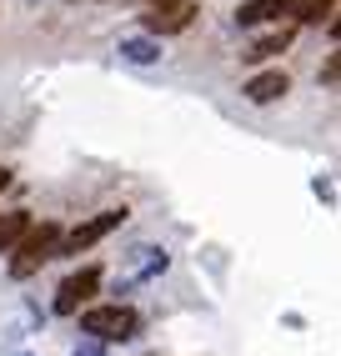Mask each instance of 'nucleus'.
I'll use <instances>...</instances> for the list:
<instances>
[{
  "mask_svg": "<svg viewBox=\"0 0 341 356\" xmlns=\"http://www.w3.org/2000/svg\"><path fill=\"white\" fill-rule=\"evenodd\" d=\"M56 246H61V226H56V221H45V226H26V231H20V246H15V261H10V276H15V281L35 276L45 261L56 256Z\"/></svg>",
  "mask_w": 341,
  "mask_h": 356,
  "instance_id": "f257e3e1",
  "label": "nucleus"
},
{
  "mask_svg": "<svg viewBox=\"0 0 341 356\" xmlns=\"http://www.w3.org/2000/svg\"><path fill=\"white\" fill-rule=\"evenodd\" d=\"M136 256H141V266H136V281H145V276H161V271H166V261H170L166 251H136Z\"/></svg>",
  "mask_w": 341,
  "mask_h": 356,
  "instance_id": "f8f14e48",
  "label": "nucleus"
},
{
  "mask_svg": "<svg viewBox=\"0 0 341 356\" xmlns=\"http://www.w3.org/2000/svg\"><path fill=\"white\" fill-rule=\"evenodd\" d=\"M26 226H31V216H26V211H10V216H0V251H6V246H15Z\"/></svg>",
  "mask_w": 341,
  "mask_h": 356,
  "instance_id": "9d476101",
  "label": "nucleus"
},
{
  "mask_svg": "<svg viewBox=\"0 0 341 356\" xmlns=\"http://www.w3.org/2000/svg\"><path fill=\"white\" fill-rule=\"evenodd\" d=\"M131 216V211L126 206H120V211H101V216H90V221H81L76 231H70L65 236V241L56 246V256H76V251H86V246H95V241H101V236H111L120 221H126Z\"/></svg>",
  "mask_w": 341,
  "mask_h": 356,
  "instance_id": "7ed1b4c3",
  "label": "nucleus"
},
{
  "mask_svg": "<svg viewBox=\"0 0 341 356\" xmlns=\"http://www.w3.org/2000/svg\"><path fill=\"white\" fill-rule=\"evenodd\" d=\"M136 326H141V316L131 306H90V312H81V331L101 341H131Z\"/></svg>",
  "mask_w": 341,
  "mask_h": 356,
  "instance_id": "f03ea898",
  "label": "nucleus"
},
{
  "mask_svg": "<svg viewBox=\"0 0 341 356\" xmlns=\"http://www.w3.org/2000/svg\"><path fill=\"white\" fill-rule=\"evenodd\" d=\"M76 356H106V341H101V337H86V341L76 346Z\"/></svg>",
  "mask_w": 341,
  "mask_h": 356,
  "instance_id": "ddd939ff",
  "label": "nucleus"
},
{
  "mask_svg": "<svg viewBox=\"0 0 341 356\" xmlns=\"http://www.w3.org/2000/svg\"><path fill=\"white\" fill-rule=\"evenodd\" d=\"M120 56L136 60V65H156L161 60V45L151 35H126V40H120Z\"/></svg>",
  "mask_w": 341,
  "mask_h": 356,
  "instance_id": "6e6552de",
  "label": "nucleus"
},
{
  "mask_svg": "<svg viewBox=\"0 0 341 356\" xmlns=\"http://www.w3.org/2000/svg\"><path fill=\"white\" fill-rule=\"evenodd\" d=\"M296 0H246V6L236 10V26H261V20H276V15H286Z\"/></svg>",
  "mask_w": 341,
  "mask_h": 356,
  "instance_id": "0eeeda50",
  "label": "nucleus"
},
{
  "mask_svg": "<svg viewBox=\"0 0 341 356\" xmlns=\"http://www.w3.org/2000/svg\"><path fill=\"white\" fill-rule=\"evenodd\" d=\"M291 10H296V15L306 20V26H322V20H331V15H336V0H306V6L296 0Z\"/></svg>",
  "mask_w": 341,
  "mask_h": 356,
  "instance_id": "1a4fd4ad",
  "label": "nucleus"
},
{
  "mask_svg": "<svg viewBox=\"0 0 341 356\" xmlns=\"http://www.w3.org/2000/svg\"><path fill=\"white\" fill-rule=\"evenodd\" d=\"M291 45V31H276V35H266V40H256V51L246 56V60H266V56H281Z\"/></svg>",
  "mask_w": 341,
  "mask_h": 356,
  "instance_id": "9b49d317",
  "label": "nucleus"
},
{
  "mask_svg": "<svg viewBox=\"0 0 341 356\" xmlns=\"http://www.w3.org/2000/svg\"><path fill=\"white\" fill-rule=\"evenodd\" d=\"M95 286H101V271H95V266H86V271H76V276H65L61 291H56V312H61V316L81 312V301L95 296Z\"/></svg>",
  "mask_w": 341,
  "mask_h": 356,
  "instance_id": "20e7f679",
  "label": "nucleus"
},
{
  "mask_svg": "<svg viewBox=\"0 0 341 356\" xmlns=\"http://www.w3.org/2000/svg\"><path fill=\"white\" fill-rule=\"evenodd\" d=\"M6 186H10V171H6V165H0V191H6Z\"/></svg>",
  "mask_w": 341,
  "mask_h": 356,
  "instance_id": "4468645a",
  "label": "nucleus"
},
{
  "mask_svg": "<svg viewBox=\"0 0 341 356\" xmlns=\"http://www.w3.org/2000/svg\"><path fill=\"white\" fill-rule=\"evenodd\" d=\"M286 90H291V76H286V70H261V76L246 81V90H241V96L256 101V106H271V101L286 96Z\"/></svg>",
  "mask_w": 341,
  "mask_h": 356,
  "instance_id": "423d86ee",
  "label": "nucleus"
},
{
  "mask_svg": "<svg viewBox=\"0 0 341 356\" xmlns=\"http://www.w3.org/2000/svg\"><path fill=\"white\" fill-rule=\"evenodd\" d=\"M191 10L186 0H156V10L145 15V35H176V31H186L191 26Z\"/></svg>",
  "mask_w": 341,
  "mask_h": 356,
  "instance_id": "39448f33",
  "label": "nucleus"
}]
</instances>
